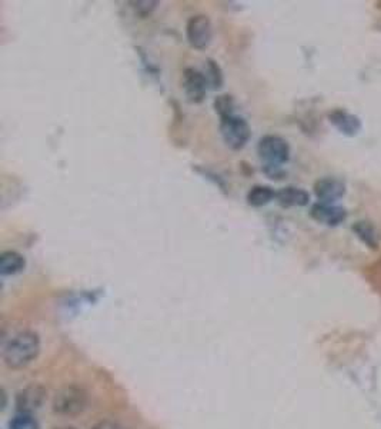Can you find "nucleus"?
Returning a JSON list of instances; mask_svg holds the SVG:
<instances>
[{"instance_id":"f257e3e1","label":"nucleus","mask_w":381,"mask_h":429,"mask_svg":"<svg viewBox=\"0 0 381 429\" xmlns=\"http://www.w3.org/2000/svg\"><path fill=\"white\" fill-rule=\"evenodd\" d=\"M40 338L33 330H22L13 335L2 348L3 363L10 370H23L38 359L40 354Z\"/></svg>"},{"instance_id":"39448f33","label":"nucleus","mask_w":381,"mask_h":429,"mask_svg":"<svg viewBox=\"0 0 381 429\" xmlns=\"http://www.w3.org/2000/svg\"><path fill=\"white\" fill-rule=\"evenodd\" d=\"M186 38L195 49H206L213 39V24L209 16L195 15L187 20Z\"/></svg>"},{"instance_id":"a211bd4d","label":"nucleus","mask_w":381,"mask_h":429,"mask_svg":"<svg viewBox=\"0 0 381 429\" xmlns=\"http://www.w3.org/2000/svg\"><path fill=\"white\" fill-rule=\"evenodd\" d=\"M133 5V9L136 10V13H139L143 17H147L151 15V12L157 8V2H133L130 3Z\"/></svg>"},{"instance_id":"ddd939ff","label":"nucleus","mask_w":381,"mask_h":429,"mask_svg":"<svg viewBox=\"0 0 381 429\" xmlns=\"http://www.w3.org/2000/svg\"><path fill=\"white\" fill-rule=\"evenodd\" d=\"M352 229L356 233V236H359V239L364 245H367L368 248L377 249L378 242H380V233L373 224H370L367 221H359L353 225Z\"/></svg>"},{"instance_id":"9d476101","label":"nucleus","mask_w":381,"mask_h":429,"mask_svg":"<svg viewBox=\"0 0 381 429\" xmlns=\"http://www.w3.org/2000/svg\"><path fill=\"white\" fill-rule=\"evenodd\" d=\"M330 124L344 136H356L361 131V120L344 109H334L329 113Z\"/></svg>"},{"instance_id":"aec40b11","label":"nucleus","mask_w":381,"mask_h":429,"mask_svg":"<svg viewBox=\"0 0 381 429\" xmlns=\"http://www.w3.org/2000/svg\"><path fill=\"white\" fill-rule=\"evenodd\" d=\"M56 429H76L73 426H60V428H56Z\"/></svg>"},{"instance_id":"f8f14e48","label":"nucleus","mask_w":381,"mask_h":429,"mask_svg":"<svg viewBox=\"0 0 381 429\" xmlns=\"http://www.w3.org/2000/svg\"><path fill=\"white\" fill-rule=\"evenodd\" d=\"M26 266V259L16 251H6L0 255V273L2 277H12L22 272Z\"/></svg>"},{"instance_id":"9b49d317","label":"nucleus","mask_w":381,"mask_h":429,"mask_svg":"<svg viewBox=\"0 0 381 429\" xmlns=\"http://www.w3.org/2000/svg\"><path fill=\"white\" fill-rule=\"evenodd\" d=\"M276 201L283 208H294L306 206L310 202V195L307 191L296 187H285L277 191Z\"/></svg>"},{"instance_id":"20e7f679","label":"nucleus","mask_w":381,"mask_h":429,"mask_svg":"<svg viewBox=\"0 0 381 429\" xmlns=\"http://www.w3.org/2000/svg\"><path fill=\"white\" fill-rule=\"evenodd\" d=\"M257 153L264 166L281 168L290 159V145L278 135H266L257 143Z\"/></svg>"},{"instance_id":"2eb2a0df","label":"nucleus","mask_w":381,"mask_h":429,"mask_svg":"<svg viewBox=\"0 0 381 429\" xmlns=\"http://www.w3.org/2000/svg\"><path fill=\"white\" fill-rule=\"evenodd\" d=\"M9 429H40V426L33 414L17 412L9 422Z\"/></svg>"},{"instance_id":"dca6fc26","label":"nucleus","mask_w":381,"mask_h":429,"mask_svg":"<svg viewBox=\"0 0 381 429\" xmlns=\"http://www.w3.org/2000/svg\"><path fill=\"white\" fill-rule=\"evenodd\" d=\"M204 78L209 83V86L211 89H218L223 86V72H221L220 66L214 62V60L209 59L207 64H206V72H204Z\"/></svg>"},{"instance_id":"6e6552de","label":"nucleus","mask_w":381,"mask_h":429,"mask_svg":"<svg viewBox=\"0 0 381 429\" xmlns=\"http://www.w3.org/2000/svg\"><path fill=\"white\" fill-rule=\"evenodd\" d=\"M310 217L315 222L333 228V226L341 225L345 221L347 212L344 208L337 206V205H327V203L317 202L311 205L310 208Z\"/></svg>"},{"instance_id":"423d86ee","label":"nucleus","mask_w":381,"mask_h":429,"mask_svg":"<svg viewBox=\"0 0 381 429\" xmlns=\"http://www.w3.org/2000/svg\"><path fill=\"white\" fill-rule=\"evenodd\" d=\"M207 86L209 83L203 72L193 68H187L183 72V89L188 102L192 103L203 102V99L206 98Z\"/></svg>"},{"instance_id":"7ed1b4c3","label":"nucleus","mask_w":381,"mask_h":429,"mask_svg":"<svg viewBox=\"0 0 381 429\" xmlns=\"http://www.w3.org/2000/svg\"><path fill=\"white\" fill-rule=\"evenodd\" d=\"M220 135L232 150H241L251 138V129L247 120L236 113L220 117Z\"/></svg>"},{"instance_id":"6ab92c4d","label":"nucleus","mask_w":381,"mask_h":429,"mask_svg":"<svg viewBox=\"0 0 381 429\" xmlns=\"http://www.w3.org/2000/svg\"><path fill=\"white\" fill-rule=\"evenodd\" d=\"M91 429H126L120 422L112 421V419H103L94 423Z\"/></svg>"},{"instance_id":"0eeeda50","label":"nucleus","mask_w":381,"mask_h":429,"mask_svg":"<svg viewBox=\"0 0 381 429\" xmlns=\"http://www.w3.org/2000/svg\"><path fill=\"white\" fill-rule=\"evenodd\" d=\"M314 195L322 203L334 205L345 195V183L337 177H322L314 183Z\"/></svg>"},{"instance_id":"4468645a","label":"nucleus","mask_w":381,"mask_h":429,"mask_svg":"<svg viewBox=\"0 0 381 429\" xmlns=\"http://www.w3.org/2000/svg\"><path fill=\"white\" fill-rule=\"evenodd\" d=\"M276 191L270 187H266V185H256L253 187L247 196H246V201L250 206L253 208H262V206H266L267 203H270L271 201L276 199Z\"/></svg>"},{"instance_id":"f3484780","label":"nucleus","mask_w":381,"mask_h":429,"mask_svg":"<svg viewBox=\"0 0 381 429\" xmlns=\"http://www.w3.org/2000/svg\"><path fill=\"white\" fill-rule=\"evenodd\" d=\"M214 109L220 117L234 113V101L230 95H221L214 101Z\"/></svg>"},{"instance_id":"f03ea898","label":"nucleus","mask_w":381,"mask_h":429,"mask_svg":"<svg viewBox=\"0 0 381 429\" xmlns=\"http://www.w3.org/2000/svg\"><path fill=\"white\" fill-rule=\"evenodd\" d=\"M89 404V393L84 388L77 385H69L56 392L52 409L61 416H76L82 414Z\"/></svg>"},{"instance_id":"1a4fd4ad","label":"nucleus","mask_w":381,"mask_h":429,"mask_svg":"<svg viewBox=\"0 0 381 429\" xmlns=\"http://www.w3.org/2000/svg\"><path fill=\"white\" fill-rule=\"evenodd\" d=\"M46 401V389L40 385H30L23 388L16 395V407L19 412H30L42 408Z\"/></svg>"}]
</instances>
